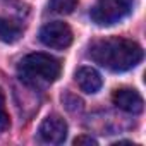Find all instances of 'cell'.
I'll list each match as a JSON object with an SVG mask.
<instances>
[{
	"mask_svg": "<svg viewBox=\"0 0 146 146\" xmlns=\"http://www.w3.org/2000/svg\"><path fill=\"white\" fill-rule=\"evenodd\" d=\"M40 41L48 48L64 50L72 43V29L62 21L46 23L40 29Z\"/></svg>",
	"mask_w": 146,
	"mask_h": 146,
	"instance_id": "obj_4",
	"label": "cell"
},
{
	"mask_svg": "<svg viewBox=\"0 0 146 146\" xmlns=\"http://www.w3.org/2000/svg\"><path fill=\"white\" fill-rule=\"evenodd\" d=\"M88 57L112 72H124L136 67L143 60V48L127 38H103L91 43L88 50Z\"/></svg>",
	"mask_w": 146,
	"mask_h": 146,
	"instance_id": "obj_1",
	"label": "cell"
},
{
	"mask_svg": "<svg viewBox=\"0 0 146 146\" xmlns=\"http://www.w3.org/2000/svg\"><path fill=\"white\" fill-rule=\"evenodd\" d=\"M7 127H9V115L4 110V95L0 91V132L5 131Z\"/></svg>",
	"mask_w": 146,
	"mask_h": 146,
	"instance_id": "obj_10",
	"label": "cell"
},
{
	"mask_svg": "<svg viewBox=\"0 0 146 146\" xmlns=\"http://www.w3.org/2000/svg\"><path fill=\"white\" fill-rule=\"evenodd\" d=\"M132 11V0H96L90 11L91 19L100 26H112Z\"/></svg>",
	"mask_w": 146,
	"mask_h": 146,
	"instance_id": "obj_3",
	"label": "cell"
},
{
	"mask_svg": "<svg viewBox=\"0 0 146 146\" xmlns=\"http://www.w3.org/2000/svg\"><path fill=\"white\" fill-rule=\"evenodd\" d=\"M113 103L117 108L127 112V113H141L143 108H144V100L143 96L132 90V88H120V90H115L113 91V96H112Z\"/></svg>",
	"mask_w": 146,
	"mask_h": 146,
	"instance_id": "obj_6",
	"label": "cell"
},
{
	"mask_svg": "<svg viewBox=\"0 0 146 146\" xmlns=\"http://www.w3.org/2000/svg\"><path fill=\"white\" fill-rule=\"evenodd\" d=\"M78 2L79 0H50L48 4V9L55 14H62V16H67L70 14L78 7Z\"/></svg>",
	"mask_w": 146,
	"mask_h": 146,
	"instance_id": "obj_9",
	"label": "cell"
},
{
	"mask_svg": "<svg viewBox=\"0 0 146 146\" xmlns=\"http://www.w3.org/2000/svg\"><path fill=\"white\" fill-rule=\"evenodd\" d=\"M38 136L46 144H62L67 137V124L60 115H48L40 124Z\"/></svg>",
	"mask_w": 146,
	"mask_h": 146,
	"instance_id": "obj_5",
	"label": "cell"
},
{
	"mask_svg": "<svg viewBox=\"0 0 146 146\" xmlns=\"http://www.w3.org/2000/svg\"><path fill=\"white\" fill-rule=\"evenodd\" d=\"M76 83L78 86L81 88V91L88 93V95H95L102 90L103 86V79L100 76V72L93 67H88V65H83L76 70Z\"/></svg>",
	"mask_w": 146,
	"mask_h": 146,
	"instance_id": "obj_7",
	"label": "cell"
},
{
	"mask_svg": "<svg viewBox=\"0 0 146 146\" xmlns=\"http://www.w3.org/2000/svg\"><path fill=\"white\" fill-rule=\"evenodd\" d=\"M74 144L76 146H81V144H98V141L96 139H93L91 136H78L76 139H74Z\"/></svg>",
	"mask_w": 146,
	"mask_h": 146,
	"instance_id": "obj_11",
	"label": "cell"
},
{
	"mask_svg": "<svg viewBox=\"0 0 146 146\" xmlns=\"http://www.w3.org/2000/svg\"><path fill=\"white\" fill-rule=\"evenodd\" d=\"M19 78L28 86L33 88H45L55 83L60 78L62 64L58 58L48 53H29L26 55L17 67Z\"/></svg>",
	"mask_w": 146,
	"mask_h": 146,
	"instance_id": "obj_2",
	"label": "cell"
},
{
	"mask_svg": "<svg viewBox=\"0 0 146 146\" xmlns=\"http://www.w3.org/2000/svg\"><path fill=\"white\" fill-rule=\"evenodd\" d=\"M23 36V28L7 17H0V41L4 43H16Z\"/></svg>",
	"mask_w": 146,
	"mask_h": 146,
	"instance_id": "obj_8",
	"label": "cell"
}]
</instances>
